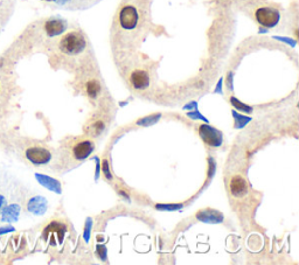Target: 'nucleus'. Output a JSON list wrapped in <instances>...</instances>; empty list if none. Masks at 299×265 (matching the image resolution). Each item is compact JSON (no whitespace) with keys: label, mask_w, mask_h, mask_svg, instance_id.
Segmentation results:
<instances>
[{"label":"nucleus","mask_w":299,"mask_h":265,"mask_svg":"<svg viewBox=\"0 0 299 265\" xmlns=\"http://www.w3.org/2000/svg\"><path fill=\"white\" fill-rule=\"evenodd\" d=\"M138 12L135 7H131V6H126L123 9H121V13H119V22H121V26L126 31H130V29H135L136 26L138 24Z\"/></svg>","instance_id":"nucleus-5"},{"label":"nucleus","mask_w":299,"mask_h":265,"mask_svg":"<svg viewBox=\"0 0 299 265\" xmlns=\"http://www.w3.org/2000/svg\"><path fill=\"white\" fill-rule=\"evenodd\" d=\"M64 231H66V225L60 223V222H53L48 227L45 229V237L47 241H55L62 242L64 237Z\"/></svg>","instance_id":"nucleus-9"},{"label":"nucleus","mask_w":299,"mask_h":265,"mask_svg":"<svg viewBox=\"0 0 299 265\" xmlns=\"http://www.w3.org/2000/svg\"><path fill=\"white\" fill-rule=\"evenodd\" d=\"M229 191L230 194L235 198H241V196L247 194L248 186H247L246 180L241 175H235L230 179L229 182Z\"/></svg>","instance_id":"nucleus-10"},{"label":"nucleus","mask_w":299,"mask_h":265,"mask_svg":"<svg viewBox=\"0 0 299 265\" xmlns=\"http://www.w3.org/2000/svg\"><path fill=\"white\" fill-rule=\"evenodd\" d=\"M5 205H6V199H5V196L0 194V211H1L2 207H4Z\"/></svg>","instance_id":"nucleus-14"},{"label":"nucleus","mask_w":299,"mask_h":265,"mask_svg":"<svg viewBox=\"0 0 299 265\" xmlns=\"http://www.w3.org/2000/svg\"><path fill=\"white\" fill-rule=\"evenodd\" d=\"M84 91L88 97L93 101H97L100 97L103 96V84L102 81L94 77H89L84 82Z\"/></svg>","instance_id":"nucleus-7"},{"label":"nucleus","mask_w":299,"mask_h":265,"mask_svg":"<svg viewBox=\"0 0 299 265\" xmlns=\"http://www.w3.org/2000/svg\"><path fill=\"white\" fill-rule=\"evenodd\" d=\"M67 27V21H64L63 19L54 18L46 21V24H45V32H46L48 37L54 38L57 37V35L63 34L66 32Z\"/></svg>","instance_id":"nucleus-8"},{"label":"nucleus","mask_w":299,"mask_h":265,"mask_svg":"<svg viewBox=\"0 0 299 265\" xmlns=\"http://www.w3.org/2000/svg\"><path fill=\"white\" fill-rule=\"evenodd\" d=\"M89 42L86 34L81 31H71L61 38L58 48L68 57H79L86 53Z\"/></svg>","instance_id":"nucleus-2"},{"label":"nucleus","mask_w":299,"mask_h":265,"mask_svg":"<svg viewBox=\"0 0 299 265\" xmlns=\"http://www.w3.org/2000/svg\"><path fill=\"white\" fill-rule=\"evenodd\" d=\"M255 19L263 27L274 28L281 21V13L270 6H261L255 11Z\"/></svg>","instance_id":"nucleus-3"},{"label":"nucleus","mask_w":299,"mask_h":265,"mask_svg":"<svg viewBox=\"0 0 299 265\" xmlns=\"http://www.w3.org/2000/svg\"><path fill=\"white\" fill-rule=\"evenodd\" d=\"M42 1H46V2H61V0H42Z\"/></svg>","instance_id":"nucleus-15"},{"label":"nucleus","mask_w":299,"mask_h":265,"mask_svg":"<svg viewBox=\"0 0 299 265\" xmlns=\"http://www.w3.org/2000/svg\"><path fill=\"white\" fill-rule=\"evenodd\" d=\"M27 208L33 214H44V212L46 211V201L40 196H37V198H33L28 202Z\"/></svg>","instance_id":"nucleus-12"},{"label":"nucleus","mask_w":299,"mask_h":265,"mask_svg":"<svg viewBox=\"0 0 299 265\" xmlns=\"http://www.w3.org/2000/svg\"><path fill=\"white\" fill-rule=\"evenodd\" d=\"M130 81H131L132 86L138 90L145 89V88L150 84L149 75L143 70L133 71L131 77H130Z\"/></svg>","instance_id":"nucleus-11"},{"label":"nucleus","mask_w":299,"mask_h":265,"mask_svg":"<svg viewBox=\"0 0 299 265\" xmlns=\"http://www.w3.org/2000/svg\"><path fill=\"white\" fill-rule=\"evenodd\" d=\"M199 135L210 146H220L222 144V135H221L220 131L215 130L214 127L201 125Z\"/></svg>","instance_id":"nucleus-6"},{"label":"nucleus","mask_w":299,"mask_h":265,"mask_svg":"<svg viewBox=\"0 0 299 265\" xmlns=\"http://www.w3.org/2000/svg\"><path fill=\"white\" fill-rule=\"evenodd\" d=\"M26 158L29 160V162L35 166H44L50 163L53 158V155L47 147L44 146H31L26 150Z\"/></svg>","instance_id":"nucleus-4"},{"label":"nucleus","mask_w":299,"mask_h":265,"mask_svg":"<svg viewBox=\"0 0 299 265\" xmlns=\"http://www.w3.org/2000/svg\"><path fill=\"white\" fill-rule=\"evenodd\" d=\"M62 147V166L66 171L77 167L84 160L89 158L95 150V143L90 137H75L68 138Z\"/></svg>","instance_id":"nucleus-1"},{"label":"nucleus","mask_w":299,"mask_h":265,"mask_svg":"<svg viewBox=\"0 0 299 265\" xmlns=\"http://www.w3.org/2000/svg\"><path fill=\"white\" fill-rule=\"evenodd\" d=\"M19 215V206L17 205H12L8 206L4 209V212H2V220L6 222H13L17 221Z\"/></svg>","instance_id":"nucleus-13"}]
</instances>
